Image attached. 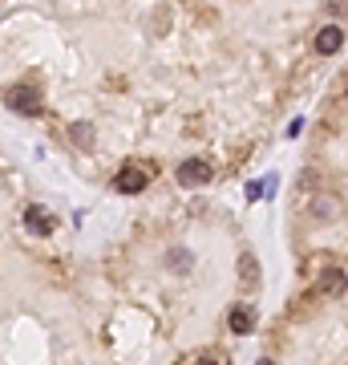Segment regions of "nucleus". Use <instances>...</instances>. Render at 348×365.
Instances as JSON below:
<instances>
[{"label": "nucleus", "mask_w": 348, "mask_h": 365, "mask_svg": "<svg viewBox=\"0 0 348 365\" xmlns=\"http://www.w3.org/2000/svg\"><path fill=\"white\" fill-rule=\"evenodd\" d=\"M316 289H320V296H340V292L348 289V276L340 268H324L320 280H316Z\"/></svg>", "instance_id": "4"}, {"label": "nucleus", "mask_w": 348, "mask_h": 365, "mask_svg": "<svg viewBox=\"0 0 348 365\" xmlns=\"http://www.w3.org/2000/svg\"><path fill=\"white\" fill-rule=\"evenodd\" d=\"M263 195V183H247V199H259Z\"/></svg>", "instance_id": "9"}, {"label": "nucleus", "mask_w": 348, "mask_h": 365, "mask_svg": "<svg viewBox=\"0 0 348 365\" xmlns=\"http://www.w3.org/2000/svg\"><path fill=\"white\" fill-rule=\"evenodd\" d=\"M179 183L183 187H203V183H210V167L203 159H186V163H179Z\"/></svg>", "instance_id": "2"}, {"label": "nucleus", "mask_w": 348, "mask_h": 365, "mask_svg": "<svg viewBox=\"0 0 348 365\" xmlns=\"http://www.w3.org/2000/svg\"><path fill=\"white\" fill-rule=\"evenodd\" d=\"M345 45V33H340V24H324L320 33H316V53H336V49Z\"/></svg>", "instance_id": "6"}, {"label": "nucleus", "mask_w": 348, "mask_h": 365, "mask_svg": "<svg viewBox=\"0 0 348 365\" xmlns=\"http://www.w3.org/2000/svg\"><path fill=\"white\" fill-rule=\"evenodd\" d=\"M256 365H276V362H256Z\"/></svg>", "instance_id": "11"}, {"label": "nucleus", "mask_w": 348, "mask_h": 365, "mask_svg": "<svg viewBox=\"0 0 348 365\" xmlns=\"http://www.w3.org/2000/svg\"><path fill=\"white\" fill-rule=\"evenodd\" d=\"M69 134H73V143H77V146H85V150L93 146V126H90V122H73Z\"/></svg>", "instance_id": "8"}, {"label": "nucleus", "mask_w": 348, "mask_h": 365, "mask_svg": "<svg viewBox=\"0 0 348 365\" xmlns=\"http://www.w3.org/2000/svg\"><path fill=\"white\" fill-rule=\"evenodd\" d=\"M146 183H150V170H146V167H134V163H130V167H122V170H117V179H114V187H117L122 195L142 191Z\"/></svg>", "instance_id": "1"}, {"label": "nucleus", "mask_w": 348, "mask_h": 365, "mask_svg": "<svg viewBox=\"0 0 348 365\" xmlns=\"http://www.w3.org/2000/svg\"><path fill=\"white\" fill-rule=\"evenodd\" d=\"M227 325H231V333H251V329H256V309L235 305L231 316H227Z\"/></svg>", "instance_id": "7"}, {"label": "nucleus", "mask_w": 348, "mask_h": 365, "mask_svg": "<svg viewBox=\"0 0 348 365\" xmlns=\"http://www.w3.org/2000/svg\"><path fill=\"white\" fill-rule=\"evenodd\" d=\"M194 365H215V362H210V357H203V362H194Z\"/></svg>", "instance_id": "10"}, {"label": "nucleus", "mask_w": 348, "mask_h": 365, "mask_svg": "<svg viewBox=\"0 0 348 365\" xmlns=\"http://www.w3.org/2000/svg\"><path fill=\"white\" fill-rule=\"evenodd\" d=\"M8 106L21 110V114H37V110H41V106H37V90H28V86H13V90H8Z\"/></svg>", "instance_id": "5"}, {"label": "nucleus", "mask_w": 348, "mask_h": 365, "mask_svg": "<svg viewBox=\"0 0 348 365\" xmlns=\"http://www.w3.org/2000/svg\"><path fill=\"white\" fill-rule=\"evenodd\" d=\"M57 227V219L49 216L41 203H33V207H24V232H33V236H49Z\"/></svg>", "instance_id": "3"}]
</instances>
